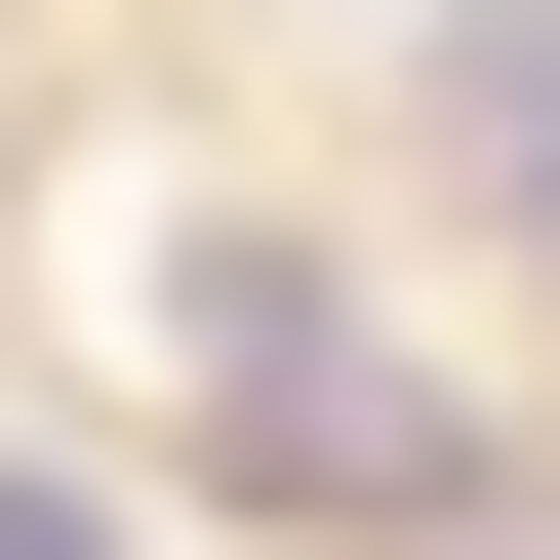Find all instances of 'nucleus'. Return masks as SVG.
Here are the masks:
<instances>
[{
  "label": "nucleus",
  "instance_id": "obj_2",
  "mask_svg": "<svg viewBox=\"0 0 560 560\" xmlns=\"http://www.w3.org/2000/svg\"><path fill=\"white\" fill-rule=\"evenodd\" d=\"M441 120H480V200L560 241V0H441Z\"/></svg>",
  "mask_w": 560,
  "mask_h": 560
},
{
  "label": "nucleus",
  "instance_id": "obj_3",
  "mask_svg": "<svg viewBox=\"0 0 560 560\" xmlns=\"http://www.w3.org/2000/svg\"><path fill=\"white\" fill-rule=\"evenodd\" d=\"M0 560H120V521H81V480H0Z\"/></svg>",
  "mask_w": 560,
  "mask_h": 560
},
{
  "label": "nucleus",
  "instance_id": "obj_1",
  "mask_svg": "<svg viewBox=\"0 0 560 560\" xmlns=\"http://www.w3.org/2000/svg\"><path fill=\"white\" fill-rule=\"evenodd\" d=\"M120 320H161V400H200V480H241V521H441V400L320 320V241L161 200V241H120Z\"/></svg>",
  "mask_w": 560,
  "mask_h": 560
}]
</instances>
